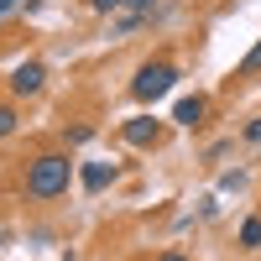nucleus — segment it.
Instances as JSON below:
<instances>
[{
  "label": "nucleus",
  "instance_id": "obj_1",
  "mask_svg": "<svg viewBox=\"0 0 261 261\" xmlns=\"http://www.w3.org/2000/svg\"><path fill=\"white\" fill-rule=\"evenodd\" d=\"M73 183V162L63 151H42V157L27 162V193L32 199H63Z\"/></svg>",
  "mask_w": 261,
  "mask_h": 261
},
{
  "label": "nucleus",
  "instance_id": "obj_2",
  "mask_svg": "<svg viewBox=\"0 0 261 261\" xmlns=\"http://www.w3.org/2000/svg\"><path fill=\"white\" fill-rule=\"evenodd\" d=\"M172 89H178V68H172V63H141V68H136V79H130V94H136L141 105H157L162 94H172Z\"/></svg>",
  "mask_w": 261,
  "mask_h": 261
},
{
  "label": "nucleus",
  "instance_id": "obj_3",
  "mask_svg": "<svg viewBox=\"0 0 261 261\" xmlns=\"http://www.w3.org/2000/svg\"><path fill=\"white\" fill-rule=\"evenodd\" d=\"M11 94L16 99H27V94H42V84H47V68H42V63L37 58H27V63H16V68H11Z\"/></svg>",
  "mask_w": 261,
  "mask_h": 261
},
{
  "label": "nucleus",
  "instance_id": "obj_4",
  "mask_svg": "<svg viewBox=\"0 0 261 261\" xmlns=\"http://www.w3.org/2000/svg\"><path fill=\"white\" fill-rule=\"evenodd\" d=\"M120 136H125L130 146H157V141H162V120H157V115H130V120L120 125Z\"/></svg>",
  "mask_w": 261,
  "mask_h": 261
},
{
  "label": "nucleus",
  "instance_id": "obj_5",
  "mask_svg": "<svg viewBox=\"0 0 261 261\" xmlns=\"http://www.w3.org/2000/svg\"><path fill=\"white\" fill-rule=\"evenodd\" d=\"M204 110H209V105H204V94H188V99H178L172 120H178V125H188V130H199V125H204Z\"/></svg>",
  "mask_w": 261,
  "mask_h": 261
},
{
  "label": "nucleus",
  "instance_id": "obj_6",
  "mask_svg": "<svg viewBox=\"0 0 261 261\" xmlns=\"http://www.w3.org/2000/svg\"><path fill=\"white\" fill-rule=\"evenodd\" d=\"M79 178H84V188H89V193H99V188L115 183V162H84Z\"/></svg>",
  "mask_w": 261,
  "mask_h": 261
},
{
  "label": "nucleus",
  "instance_id": "obj_7",
  "mask_svg": "<svg viewBox=\"0 0 261 261\" xmlns=\"http://www.w3.org/2000/svg\"><path fill=\"white\" fill-rule=\"evenodd\" d=\"M235 79H261V42H256L241 63H235Z\"/></svg>",
  "mask_w": 261,
  "mask_h": 261
},
{
  "label": "nucleus",
  "instance_id": "obj_8",
  "mask_svg": "<svg viewBox=\"0 0 261 261\" xmlns=\"http://www.w3.org/2000/svg\"><path fill=\"white\" fill-rule=\"evenodd\" d=\"M241 246L246 251H261V214H251V220L241 225Z\"/></svg>",
  "mask_w": 261,
  "mask_h": 261
},
{
  "label": "nucleus",
  "instance_id": "obj_9",
  "mask_svg": "<svg viewBox=\"0 0 261 261\" xmlns=\"http://www.w3.org/2000/svg\"><path fill=\"white\" fill-rule=\"evenodd\" d=\"M141 21H146V11H130V6H120V11H115V32H136Z\"/></svg>",
  "mask_w": 261,
  "mask_h": 261
},
{
  "label": "nucleus",
  "instance_id": "obj_10",
  "mask_svg": "<svg viewBox=\"0 0 261 261\" xmlns=\"http://www.w3.org/2000/svg\"><path fill=\"white\" fill-rule=\"evenodd\" d=\"M220 188L230 193V188H246V167H230V172H220Z\"/></svg>",
  "mask_w": 261,
  "mask_h": 261
},
{
  "label": "nucleus",
  "instance_id": "obj_11",
  "mask_svg": "<svg viewBox=\"0 0 261 261\" xmlns=\"http://www.w3.org/2000/svg\"><path fill=\"white\" fill-rule=\"evenodd\" d=\"M16 130V105H0V141Z\"/></svg>",
  "mask_w": 261,
  "mask_h": 261
},
{
  "label": "nucleus",
  "instance_id": "obj_12",
  "mask_svg": "<svg viewBox=\"0 0 261 261\" xmlns=\"http://www.w3.org/2000/svg\"><path fill=\"white\" fill-rule=\"evenodd\" d=\"M241 136H246L251 146H261V115H251V120H246V130H241Z\"/></svg>",
  "mask_w": 261,
  "mask_h": 261
},
{
  "label": "nucleus",
  "instance_id": "obj_13",
  "mask_svg": "<svg viewBox=\"0 0 261 261\" xmlns=\"http://www.w3.org/2000/svg\"><path fill=\"white\" fill-rule=\"evenodd\" d=\"M89 136H94V125H73V130H68V146H84Z\"/></svg>",
  "mask_w": 261,
  "mask_h": 261
},
{
  "label": "nucleus",
  "instance_id": "obj_14",
  "mask_svg": "<svg viewBox=\"0 0 261 261\" xmlns=\"http://www.w3.org/2000/svg\"><path fill=\"white\" fill-rule=\"evenodd\" d=\"M89 6H94V11H99V16H115V11H120V6H125V0H89Z\"/></svg>",
  "mask_w": 261,
  "mask_h": 261
},
{
  "label": "nucleus",
  "instance_id": "obj_15",
  "mask_svg": "<svg viewBox=\"0 0 261 261\" xmlns=\"http://www.w3.org/2000/svg\"><path fill=\"white\" fill-rule=\"evenodd\" d=\"M125 6H130V11H146V16H151V6H157V0H125Z\"/></svg>",
  "mask_w": 261,
  "mask_h": 261
},
{
  "label": "nucleus",
  "instance_id": "obj_16",
  "mask_svg": "<svg viewBox=\"0 0 261 261\" xmlns=\"http://www.w3.org/2000/svg\"><path fill=\"white\" fill-rule=\"evenodd\" d=\"M157 261H188V256H183V251H162Z\"/></svg>",
  "mask_w": 261,
  "mask_h": 261
},
{
  "label": "nucleus",
  "instance_id": "obj_17",
  "mask_svg": "<svg viewBox=\"0 0 261 261\" xmlns=\"http://www.w3.org/2000/svg\"><path fill=\"white\" fill-rule=\"evenodd\" d=\"M16 6H21V0H0V16H11V11H16Z\"/></svg>",
  "mask_w": 261,
  "mask_h": 261
}]
</instances>
